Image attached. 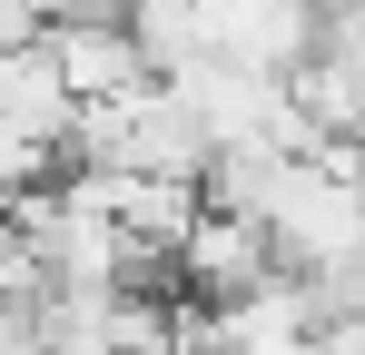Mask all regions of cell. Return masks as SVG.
Returning a JSON list of instances; mask_svg holds the SVG:
<instances>
[{
	"label": "cell",
	"instance_id": "2",
	"mask_svg": "<svg viewBox=\"0 0 365 355\" xmlns=\"http://www.w3.org/2000/svg\"><path fill=\"white\" fill-rule=\"evenodd\" d=\"M69 128H79V99H69L60 59L40 50V40L10 50V59H0V138H10V148H40V158L69 168Z\"/></svg>",
	"mask_w": 365,
	"mask_h": 355
},
{
	"label": "cell",
	"instance_id": "3",
	"mask_svg": "<svg viewBox=\"0 0 365 355\" xmlns=\"http://www.w3.org/2000/svg\"><path fill=\"white\" fill-rule=\"evenodd\" d=\"M40 50L60 59V79H69L79 109L128 99V89L148 79V59H138V30H128V20H40Z\"/></svg>",
	"mask_w": 365,
	"mask_h": 355
},
{
	"label": "cell",
	"instance_id": "1",
	"mask_svg": "<svg viewBox=\"0 0 365 355\" xmlns=\"http://www.w3.org/2000/svg\"><path fill=\"white\" fill-rule=\"evenodd\" d=\"M178 277L197 306H237V296H257L267 277H277V247H267V227L257 217H227V207H207L197 227H187L178 247Z\"/></svg>",
	"mask_w": 365,
	"mask_h": 355
}]
</instances>
